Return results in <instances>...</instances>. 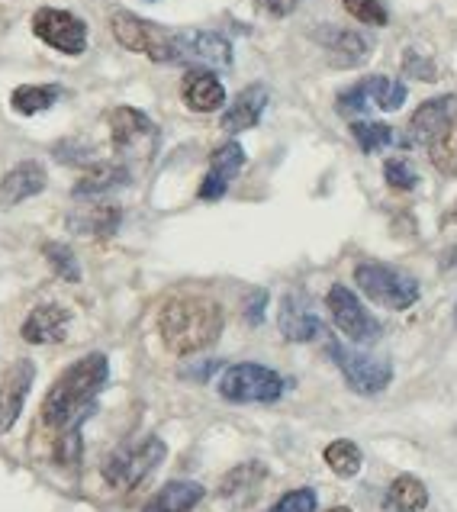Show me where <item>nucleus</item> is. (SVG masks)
Returning <instances> with one entry per match:
<instances>
[{"mask_svg": "<svg viewBox=\"0 0 457 512\" xmlns=\"http://www.w3.org/2000/svg\"><path fill=\"white\" fill-rule=\"evenodd\" d=\"M226 316L223 306L203 294L171 297L158 313V335L171 355H197L223 335Z\"/></svg>", "mask_w": 457, "mask_h": 512, "instance_id": "1", "label": "nucleus"}, {"mask_svg": "<svg viewBox=\"0 0 457 512\" xmlns=\"http://www.w3.org/2000/svg\"><path fill=\"white\" fill-rule=\"evenodd\" d=\"M107 377H110V361L100 351L75 361L49 387L46 400H42V422L55 432L71 429L94 409V400L103 390V384H107Z\"/></svg>", "mask_w": 457, "mask_h": 512, "instance_id": "2", "label": "nucleus"}, {"mask_svg": "<svg viewBox=\"0 0 457 512\" xmlns=\"http://www.w3.org/2000/svg\"><path fill=\"white\" fill-rule=\"evenodd\" d=\"M355 284L367 300L383 306V310L403 313L419 300L416 277L406 271H396L390 265H380V261H361L355 268Z\"/></svg>", "mask_w": 457, "mask_h": 512, "instance_id": "3", "label": "nucleus"}, {"mask_svg": "<svg viewBox=\"0 0 457 512\" xmlns=\"http://www.w3.org/2000/svg\"><path fill=\"white\" fill-rule=\"evenodd\" d=\"M110 29L123 49L139 52L158 65H178V33H168V29H161V26L136 17V13H126V10L113 13Z\"/></svg>", "mask_w": 457, "mask_h": 512, "instance_id": "4", "label": "nucleus"}, {"mask_svg": "<svg viewBox=\"0 0 457 512\" xmlns=\"http://www.w3.org/2000/svg\"><path fill=\"white\" fill-rule=\"evenodd\" d=\"M165 455H168V445L161 442V438L149 435V438H142L139 445H126L120 451H113L110 461L103 464V480H107L113 490H136L142 480L165 461Z\"/></svg>", "mask_w": 457, "mask_h": 512, "instance_id": "5", "label": "nucleus"}, {"mask_svg": "<svg viewBox=\"0 0 457 512\" xmlns=\"http://www.w3.org/2000/svg\"><path fill=\"white\" fill-rule=\"evenodd\" d=\"M280 393H284V377L255 361L232 364L219 377V397L229 403H274Z\"/></svg>", "mask_w": 457, "mask_h": 512, "instance_id": "6", "label": "nucleus"}, {"mask_svg": "<svg viewBox=\"0 0 457 512\" xmlns=\"http://www.w3.org/2000/svg\"><path fill=\"white\" fill-rule=\"evenodd\" d=\"M326 351H329V358L335 361V368L342 371L345 384L355 393H361V397H377V393H383L390 387V380H393L390 361L371 358V355H364V351H355V348H348V345L335 342V339L326 345Z\"/></svg>", "mask_w": 457, "mask_h": 512, "instance_id": "7", "label": "nucleus"}, {"mask_svg": "<svg viewBox=\"0 0 457 512\" xmlns=\"http://www.w3.org/2000/svg\"><path fill=\"white\" fill-rule=\"evenodd\" d=\"M326 306H329V316L335 329L345 335L348 342H358V345H371L380 339V323L364 310V303L358 300L355 290H348L345 284H332L329 294H326Z\"/></svg>", "mask_w": 457, "mask_h": 512, "instance_id": "8", "label": "nucleus"}, {"mask_svg": "<svg viewBox=\"0 0 457 512\" xmlns=\"http://www.w3.org/2000/svg\"><path fill=\"white\" fill-rule=\"evenodd\" d=\"M33 33L62 55H81L87 49V23L58 7H42L33 17Z\"/></svg>", "mask_w": 457, "mask_h": 512, "instance_id": "9", "label": "nucleus"}, {"mask_svg": "<svg viewBox=\"0 0 457 512\" xmlns=\"http://www.w3.org/2000/svg\"><path fill=\"white\" fill-rule=\"evenodd\" d=\"M203 65V68H232V42L210 29H190L178 33V65Z\"/></svg>", "mask_w": 457, "mask_h": 512, "instance_id": "10", "label": "nucleus"}, {"mask_svg": "<svg viewBox=\"0 0 457 512\" xmlns=\"http://www.w3.org/2000/svg\"><path fill=\"white\" fill-rule=\"evenodd\" d=\"M242 168H245V149H242V145L239 142L219 145V149L210 155V171H206V178L200 181L197 197L200 200H219V197H226L232 178Z\"/></svg>", "mask_w": 457, "mask_h": 512, "instance_id": "11", "label": "nucleus"}, {"mask_svg": "<svg viewBox=\"0 0 457 512\" xmlns=\"http://www.w3.org/2000/svg\"><path fill=\"white\" fill-rule=\"evenodd\" d=\"M71 313L58 303H42L26 316L20 335L29 345H58L68 339Z\"/></svg>", "mask_w": 457, "mask_h": 512, "instance_id": "12", "label": "nucleus"}, {"mask_svg": "<svg viewBox=\"0 0 457 512\" xmlns=\"http://www.w3.org/2000/svg\"><path fill=\"white\" fill-rule=\"evenodd\" d=\"M49 184V174L42 168V162H20L17 168H10L0 178V207H20L23 200L42 194Z\"/></svg>", "mask_w": 457, "mask_h": 512, "instance_id": "13", "label": "nucleus"}, {"mask_svg": "<svg viewBox=\"0 0 457 512\" xmlns=\"http://www.w3.org/2000/svg\"><path fill=\"white\" fill-rule=\"evenodd\" d=\"M36 368L33 361H17L13 368L4 374V384H0V432H7L13 422L20 419L23 413V403H26V393L29 384H33Z\"/></svg>", "mask_w": 457, "mask_h": 512, "instance_id": "14", "label": "nucleus"}, {"mask_svg": "<svg viewBox=\"0 0 457 512\" xmlns=\"http://www.w3.org/2000/svg\"><path fill=\"white\" fill-rule=\"evenodd\" d=\"M181 97L194 113H213L226 104V87L210 68H190L181 84Z\"/></svg>", "mask_w": 457, "mask_h": 512, "instance_id": "15", "label": "nucleus"}, {"mask_svg": "<svg viewBox=\"0 0 457 512\" xmlns=\"http://www.w3.org/2000/svg\"><path fill=\"white\" fill-rule=\"evenodd\" d=\"M277 326H280V335H284L287 342H313L322 335L319 316L309 310L306 300L297 294H287L284 300H280Z\"/></svg>", "mask_w": 457, "mask_h": 512, "instance_id": "16", "label": "nucleus"}, {"mask_svg": "<svg viewBox=\"0 0 457 512\" xmlns=\"http://www.w3.org/2000/svg\"><path fill=\"white\" fill-rule=\"evenodd\" d=\"M107 123H110V136H113L116 149H132V145H139V142H155V136H158L155 123L136 107L110 110Z\"/></svg>", "mask_w": 457, "mask_h": 512, "instance_id": "17", "label": "nucleus"}, {"mask_svg": "<svg viewBox=\"0 0 457 512\" xmlns=\"http://www.w3.org/2000/svg\"><path fill=\"white\" fill-rule=\"evenodd\" d=\"M264 107H268V87L264 84H252L232 100V107L223 113V129L226 133H245V129L258 126Z\"/></svg>", "mask_w": 457, "mask_h": 512, "instance_id": "18", "label": "nucleus"}, {"mask_svg": "<svg viewBox=\"0 0 457 512\" xmlns=\"http://www.w3.org/2000/svg\"><path fill=\"white\" fill-rule=\"evenodd\" d=\"M316 39L338 65H358L367 58V52H371V42L361 33H351V29H342V26H322L316 29Z\"/></svg>", "mask_w": 457, "mask_h": 512, "instance_id": "19", "label": "nucleus"}, {"mask_svg": "<svg viewBox=\"0 0 457 512\" xmlns=\"http://www.w3.org/2000/svg\"><path fill=\"white\" fill-rule=\"evenodd\" d=\"M203 496L206 490L194 484V480H171V484H165L152 496L145 512H190L200 506Z\"/></svg>", "mask_w": 457, "mask_h": 512, "instance_id": "20", "label": "nucleus"}, {"mask_svg": "<svg viewBox=\"0 0 457 512\" xmlns=\"http://www.w3.org/2000/svg\"><path fill=\"white\" fill-rule=\"evenodd\" d=\"M123 223V210L120 207H91L84 213L68 216V232H78V236H94V239H113L116 229Z\"/></svg>", "mask_w": 457, "mask_h": 512, "instance_id": "21", "label": "nucleus"}, {"mask_svg": "<svg viewBox=\"0 0 457 512\" xmlns=\"http://www.w3.org/2000/svg\"><path fill=\"white\" fill-rule=\"evenodd\" d=\"M126 184H129V168L116 165V162H97L75 181V197H97V194H107V190L126 187Z\"/></svg>", "mask_w": 457, "mask_h": 512, "instance_id": "22", "label": "nucleus"}, {"mask_svg": "<svg viewBox=\"0 0 457 512\" xmlns=\"http://www.w3.org/2000/svg\"><path fill=\"white\" fill-rule=\"evenodd\" d=\"M448 120H451V97H432V100H425L416 113H412L409 136L425 145L432 136L441 133V126H445Z\"/></svg>", "mask_w": 457, "mask_h": 512, "instance_id": "23", "label": "nucleus"}, {"mask_svg": "<svg viewBox=\"0 0 457 512\" xmlns=\"http://www.w3.org/2000/svg\"><path fill=\"white\" fill-rule=\"evenodd\" d=\"M387 503L393 512H422L429 506V490L419 477L412 474H400L387 490Z\"/></svg>", "mask_w": 457, "mask_h": 512, "instance_id": "24", "label": "nucleus"}, {"mask_svg": "<svg viewBox=\"0 0 457 512\" xmlns=\"http://www.w3.org/2000/svg\"><path fill=\"white\" fill-rule=\"evenodd\" d=\"M425 145H429L432 165L445 174V178H457V116L441 126V133L432 136Z\"/></svg>", "mask_w": 457, "mask_h": 512, "instance_id": "25", "label": "nucleus"}, {"mask_svg": "<svg viewBox=\"0 0 457 512\" xmlns=\"http://www.w3.org/2000/svg\"><path fill=\"white\" fill-rule=\"evenodd\" d=\"M58 87L52 84H23L17 91L10 94V107L17 110L20 116H36L42 110H49L55 100H58Z\"/></svg>", "mask_w": 457, "mask_h": 512, "instance_id": "26", "label": "nucleus"}, {"mask_svg": "<svg viewBox=\"0 0 457 512\" xmlns=\"http://www.w3.org/2000/svg\"><path fill=\"white\" fill-rule=\"evenodd\" d=\"M326 464L338 477H358L361 464H364V455L355 442H348V438H335L332 445H326Z\"/></svg>", "mask_w": 457, "mask_h": 512, "instance_id": "27", "label": "nucleus"}, {"mask_svg": "<svg viewBox=\"0 0 457 512\" xmlns=\"http://www.w3.org/2000/svg\"><path fill=\"white\" fill-rule=\"evenodd\" d=\"M367 81V94H371V104H377L380 110H400L406 104V84L400 81H390L383 75H374V78H364Z\"/></svg>", "mask_w": 457, "mask_h": 512, "instance_id": "28", "label": "nucleus"}, {"mask_svg": "<svg viewBox=\"0 0 457 512\" xmlns=\"http://www.w3.org/2000/svg\"><path fill=\"white\" fill-rule=\"evenodd\" d=\"M351 136L361 145V152H380L393 142V129L387 123L358 120V123H351Z\"/></svg>", "mask_w": 457, "mask_h": 512, "instance_id": "29", "label": "nucleus"}, {"mask_svg": "<svg viewBox=\"0 0 457 512\" xmlns=\"http://www.w3.org/2000/svg\"><path fill=\"white\" fill-rule=\"evenodd\" d=\"M42 255L49 258L52 271H55L58 277H62V281H68V284H78V281H81L78 258H75V252H71L68 245H62V242H49L46 248H42Z\"/></svg>", "mask_w": 457, "mask_h": 512, "instance_id": "30", "label": "nucleus"}, {"mask_svg": "<svg viewBox=\"0 0 457 512\" xmlns=\"http://www.w3.org/2000/svg\"><path fill=\"white\" fill-rule=\"evenodd\" d=\"M81 451H84V442H81V432L71 426L62 432V438L55 442L52 448V458L58 467H65V471H75V467L81 464Z\"/></svg>", "mask_w": 457, "mask_h": 512, "instance_id": "31", "label": "nucleus"}, {"mask_svg": "<svg viewBox=\"0 0 457 512\" xmlns=\"http://www.w3.org/2000/svg\"><path fill=\"white\" fill-rule=\"evenodd\" d=\"M345 10L351 13L355 20L367 23V26H387L390 23V13L380 0H342Z\"/></svg>", "mask_w": 457, "mask_h": 512, "instance_id": "32", "label": "nucleus"}, {"mask_svg": "<svg viewBox=\"0 0 457 512\" xmlns=\"http://www.w3.org/2000/svg\"><path fill=\"white\" fill-rule=\"evenodd\" d=\"M383 181H387L393 190H412L419 184L416 171H412L406 158H387V162H383Z\"/></svg>", "mask_w": 457, "mask_h": 512, "instance_id": "33", "label": "nucleus"}, {"mask_svg": "<svg viewBox=\"0 0 457 512\" xmlns=\"http://www.w3.org/2000/svg\"><path fill=\"white\" fill-rule=\"evenodd\" d=\"M268 512H316V493L309 487L290 490L268 509Z\"/></svg>", "mask_w": 457, "mask_h": 512, "instance_id": "34", "label": "nucleus"}, {"mask_svg": "<svg viewBox=\"0 0 457 512\" xmlns=\"http://www.w3.org/2000/svg\"><path fill=\"white\" fill-rule=\"evenodd\" d=\"M264 477V467L261 464H242V467H235V471L223 480V493H239L245 487H252L258 484V480Z\"/></svg>", "mask_w": 457, "mask_h": 512, "instance_id": "35", "label": "nucleus"}, {"mask_svg": "<svg viewBox=\"0 0 457 512\" xmlns=\"http://www.w3.org/2000/svg\"><path fill=\"white\" fill-rule=\"evenodd\" d=\"M338 113H364L371 107V94H367V81H358L355 87H348V91L338 94Z\"/></svg>", "mask_w": 457, "mask_h": 512, "instance_id": "36", "label": "nucleus"}, {"mask_svg": "<svg viewBox=\"0 0 457 512\" xmlns=\"http://www.w3.org/2000/svg\"><path fill=\"white\" fill-rule=\"evenodd\" d=\"M403 68H406V75H409V78H419V81H432V78H435L432 62H425V58H419L416 52H406Z\"/></svg>", "mask_w": 457, "mask_h": 512, "instance_id": "37", "label": "nucleus"}, {"mask_svg": "<svg viewBox=\"0 0 457 512\" xmlns=\"http://www.w3.org/2000/svg\"><path fill=\"white\" fill-rule=\"evenodd\" d=\"M255 7H258L261 13H268V17L280 20V17H290V13L300 7V0H258Z\"/></svg>", "mask_w": 457, "mask_h": 512, "instance_id": "38", "label": "nucleus"}, {"mask_svg": "<svg viewBox=\"0 0 457 512\" xmlns=\"http://www.w3.org/2000/svg\"><path fill=\"white\" fill-rule=\"evenodd\" d=\"M264 306H268V294L264 290H255L252 297H248V303H245V319L252 326H258L261 319H264Z\"/></svg>", "mask_w": 457, "mask_h": 512, "instance_id": "39", "label": "nucleus"}, {"mask_svg": "<svg viewBox=\"0 0 457 512\" xmlns=\"http://www.w3.org/2000/svg\"><path fill=\"white\" fill-rule=\"evenodd\" d=\"M441 271H445V274H457V248H448V252L441 255Z\"/></svg>", "mask_w": 457, "mask_h": 512, "instance_id": "40", "label": "nucleus"}, {"mask_svg": "<svg viewBox=\"0 0 457 512\" xmlns=\"http://www.w3.org/2000/svg\"><path fill=\"white\" fill-rule=\"evenodd\" d=\"M448 219H451V223H454V226H457V203H454V207H451V210H448Z\"/></svg>", "mask_w": 457, "mask_h": 512, "instance_id": "41", "label": "nucleus"}, {"mask_svg": "<svg viewBox=\"0 0 457 512\" xmlns=\"http://www.w3.org/2000/svg\"><path fill=\"white\" fill-rule=\"evenodd\" d=\"M326 512H351L348 506H332V509H326Z\"/></svg>", "mask_w": 457, "mask_h": 512, "instance_id": "42", "label": "nucleus"}, {"mask_svg": "<svg viewBox=\"0 0 457 512\" xmlns=\"http://www.w3.org/2000/svg\"><path fill=\"white\" fill-rule=\"evenodd\" d=\"M454 323H457V306H454Z\"/></svg>", "mask_w": 457, "mask_h": 512, "instance_id": "43", "label": "nucleus"}, {"mask_svg": "<svg viewBox=\"0 0 457 512\" xmlns=\"http://www.w3.org/2000/svg\"><path fill=\"white\" fill-rule=\"evenodd\" d=\"M149 4H155V0H149Z\"/></svg>", "mask_w": 457, "mask_h": 512, "instance_id": "44", "label": "nucleus"}]
</instances>
